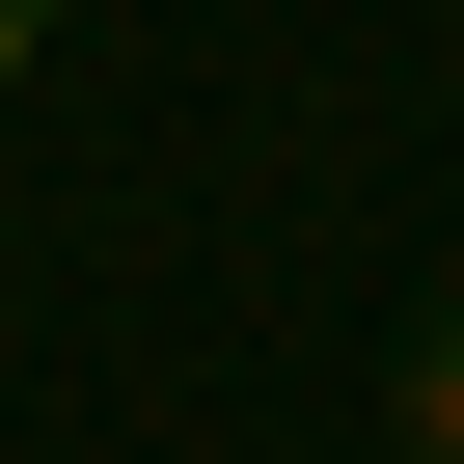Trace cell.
<instances>
[{
    "mask_svg": "<svg viewBox=\"0 0 464 464\" xmlns=\"http://www.w3.org/2000/svg\"><path fill=\"white\" fill-rule=\"evenodd\" d=\"M410 464H464V301L410 328Z\"/></svg>",
    "mask_w": 464,
    "mask_h": 464,
    "instance_id": "obj_1",
    "label": "cell"
},
{
    "mask_svg": "<svg viewBox=\"0 0 464 464\" xmlns=\"http://www.w3.org/2000/svg\"><path fill=\"white\" fill-rule=\"evenodd\" d=\"M0 55H55V0H0Z\"/></svg>",
    "mask_w": 464,
    "mask_h": 464,
    "instance_id": "obj_2",
    "label": "cell"
}]
</instances>
